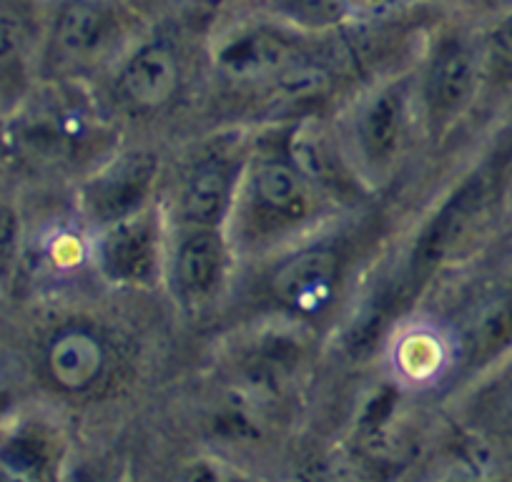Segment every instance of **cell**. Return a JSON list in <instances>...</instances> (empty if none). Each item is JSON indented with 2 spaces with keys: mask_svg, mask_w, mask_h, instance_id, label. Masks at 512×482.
Here are the masks:
<instances>
[{
  "mask_svg": "<svg viewBox=\"0 0 512 482\" xmlns=\"http://www.w3.org/2000/svg\"><path fill=\"white\" fill-rule=\"evenodd\" d=\"M334 201L284 151L249 156L231 206L226 234L234 254L264 252L317 229Z\"/></svg>",
  "mask_w": 512,
  "mask_h": 482,
  "instance_id": "obj_1",
  "label": "cell"
},
{
  "mask_svg": "<svg viewBox=\"0 0 512 482\" xmlns=\"http://www.w3.org/2000/svg\"><path fill=\"white\" fill-rule=\"evenodd\" d=\"M417 129H422L417 73L395 71L369 81L349 101L334 136L349 169L369 191L395 176Z\"/></svg>",
  "mask_w": 512,
  "mask_h": 482,
  "instance_id": "obj_2",
  "label": "cell"
},
{
  "mask_svg": "<svg viewBox=\"0 0 512 482\" xmlns=\"http://www.w3.org/2000/svg\"><path fill=\"white\" fill-rule=\"evenodd\" d=\"M169 221L156 201L93 226L88 259L113 287H149L164 277Z\"/></svg>",
  "mask_w": 512,
  "mask_h": 482,
  "instance_id": "obj_3",
  "label": "cell"
},
{
  "mask_svg": "<svg viewBox=\"0 0 512 482\" xmlns=\"http://www.w3.org/2000/svg\"><path fill=\"white\" fill-rule=\"evenodd\" d=\"M415 73L422 131L430 139H440L477 101L485 81L482 46L460 36L442 38Z\"/></svg>",
  "mask_w": 512,
  "mask_h": 482,
  "instance_id": "obj_4",
  "label": "cell"
},
{
  "mask_svg": "<svg viewBox=\"0 0 512 482\" xmlns=\"http://www.w3.org/2000/svg\"><path fill=\"white\" fill-rule=\"evenodd\" d=\"M234 259L224 226L169 224L161 279L184 312L201 314L224 294Z\"/></svg>",
  "mask_w": 512,
  "mask_h": 482,
  "instance_id": "obj_5",
  "label": "cell"
},
{
  "mask_svg": "<svg viewBox=\"0 0 512 482\" xmlns=\"http://www.w3.org/2000/svg\"><path fill=\"white\" fill-rule=\"evenodd\" d=\"M249 154L221 141L196 156L174 186L166 221L174 226H224L229 221Z\"/></svg>",
  "mask_w": 512,
  "mask_h": 482,
  "instance_id": "obj_6",
  "label": "cell"
},
{
  "mask_svg": "<svg viewBox=\"0 0 512 482\" xmlns=\"http://www.w3.org/2000/svg\"><path fill=\"white\" fill-rule=\"evenodd\" d=\"M487 186H490L487 176L475 171L462 179L460 186H455L422 219L410 244V254H407V279L410 282H417V279L422 282L435 274L457 252V247L475 226L477 216L485 209Z\"/></svg>",
  "mask_w": 512,
  "mask_h": 482,
  "instance_id": "obj_7",
  "label": "cell"
},
{
  "mask_svg": "<svg viewBox=\"0 0 512 482\" xmlns=\"http://www.w3.org/2000/svg\"><path fill=\"white\" fill-rule=\"evenodd\" d=\"M299 56L302 48H299L297 31L287 23L236 26L216 38L211 48V63L216 73L241 86H256V83L269 86Z\"/></svg>",
  "mask_w": 512,
  "mask_h": 482,
  "instance_id": "obj_8",
  "label": "cell"
},
{
  "mask_svg": "<svg viewBox=\"0 0 512 482\" xmlns=\"http://www.w3.org/2000/svg\"><path fill=\"white\" fill-rule=\"evenodd\" d=\"M118 18L101 0H63L48 23L43 51L61 71H81L116 53Z\"/></svg>",
  "mask_w": 512,
  "mask_h": 482,
  "instance_id": "obj_9",
  "label": "cell"
},
{
  "mask_svg": "<svg viewBox=\"0 0 512 482\" xmlns=\"http://www.w3.org/2000/svg\"><path fill=\"white\" fill-rule=\"evenodd\" d=\"M159 159L144 149L123 151L93 171L81 189V206L91 226L118 219L154 201Z\"/></svg>",
  "mask_w": 512,
  "mask_h": 482,
  "instance_id": "obj_10",
  "label": "cell"
},
{
  "mask_svg": "<svg viewBox=\"0 0 512 482\" xmlns=\"http://www.w3.org/2000/svg\"><path fill=\"white\" fill-rule=\"evenodd\" d=\"M113 86L118 98L134 111L164 108L181 86V61L174 46L161 38L131 46L113 66Z\"/></svg>",
  "mask_w": 512,
  "mask_h": 482,
  "instance_id": "obj_11",
  "label": "cell"
},
{
  "mask_svg": "<svg viewBox=\"0 0 512 482\" xmlns=\"http://www.w3.org/2000/svg\"><path fill=\"white\" fill-rule=\"evenodd\" d=\"M339 259L329 247L294 249L282 264H277L269 287L274 299L299 317L322 314L337 292Z\"/></svg>",
  "mask_w": 512,
  "mask_h": 482,
  "instance_id": "obj_12",
  "label": "cell"
},
{
  "mask_svg": "<svg viewBox=\"0 0 512 482\" xmlns=\"http://www.w3.org/2000/svg\"><path fill=\"white\" fill-rule=\"evenodd\" d=\"M43 367L53 385L68 395H86L108 370V344L86 324L58 329L46 344Z\"/></svg>",
  "mask_w": 512,
  "mask_h": 482,
  "instance_id": "obj_13",
  "label": "cell"
},
{
  "mask_svg": "<svg viewBox=\"0 0 512 482\" xmlns=\"http://www.w3.org/2000/svg\"><path fill=\"white\" fill-rule=\"evenodd\" d=\"M284 151L299 171L332 201H347L352 191H364L339 149L337 136L327 134L319 126L304 124L294 129Z\"/></svg>",
  "mask_w": 512,
  "mask_h": 482,
  "instance_id": "obj_14",
  "label": "cell"
},
{
  "mask_svg": "<svg viewBox=\"0 0 512 482\" xmlns=\"http://www.w3.org/2000/svg\"><path fill=\"white\" fill-rule=\"evenodd\" d=\"M61 442L56 430L41 420H3L0 425V477L41 480L56 475Z\"/></svg>",
  "mask_w": 512,
  "mask_h": 482,
  "instance_id": "obj_15",
  "label": "cell"
},
{
  "mask_svg": "<svg viewBox=\"0 0 512 482\" xmlns=\"http://www.w3.org/2000/svg\"><path fill=\"white\" fill-rule=\"evenodd\" d=\"M452 349L445 334L427 322L402 327L390 344V367L397 385L427 390L450 367Z\"/></svg>",
  "mask_w": 512,
  "mask_h": 482,
  "instance_id": "obj_16",
  "label": "cell"
},
{
  "mask_svg": "<svg viewBox=\"0 0 512 482\" xmlns=\"http://www.w3.org/2000/svg\"><path fill=\"white\" fill-rule=\"evenodd\" d=\"M36 63V38L26 16L13 6H0V106L18 101Z\"/></svg>",
  "mask_w": 512,
  "mask_h": 482,
  "instance_id": "obj_17",
  "label": "cell"
},
{
  "mask_svg": "<svg viewBox=\"0 0 512 482\" xmlns=\"http://www.w3.org/2000/svg\"><path fill=\"white\" fill-rule=\"evenodd\" d=\"M470 357L475 365H487L512 344V292L492 299L470 327Z\"/></svg>",
  "mask_w": 512,
  "mask_h": 482,
  "instance_id": "obj_18",
  "label": "cell"
},
{
  "mask_svg": "<svg viewBox=\"0 0 512 482\" xmlns=\"http://www.w3.org/2000/svg\"><path fill=\"white\" fill-rule=\"evenodd\" d=\"M274 8L294 31H332L349 16V0H274Z\"/></svg>",
  "mask_w": 512,
  "mask_h": 482,
  "instance_id": "obj_19",
  "label": "cell"
},
{
  "mask_svg": "<svg viewBox=\"0 0 512 482\" xmlns=\"http://www.w3.org/2000/svg\"><path fill=\"white\" fill-rule=\"evenodd\" d=\"M23 257V226L16 206L0 199V289H11Z\"/></svg>",
  "mask_w": 512,
  "mask_h": 482,
  "instance_id": "obj_20",
  "label": "cell"
},
{
  "mask_svg": "<svg viewBox=\"0 0 512 482\" xmlns=\"http://www.w3.org/2000/svg\"><path fill=\"white\" fill-rule=\"evenodd\" d=\"M482 56H485V78L487 73L512 76V13L500 18L487 31L485 43H482Z\"/></svg>",
  "mask_w": 512,
  "mask_h": 482,
  "instance_id": "obj_21",
  "label": "cell"
},
{
  "mask_svg": "<svg viewBox=\"0 0 512 482\" xmlns=\"http://www.w3.org/2000/svg\"><path fill=\"white\" fill-rule=\"evenodd\" d=\"M490 420L502 437L512 442V382L497 392L490 405Z\"/></svg>",
  "mask_w": 512,
  "mask_h": 482,
  "instance_id": "obj_22",
  "label": "cell"
}]
</instances>
